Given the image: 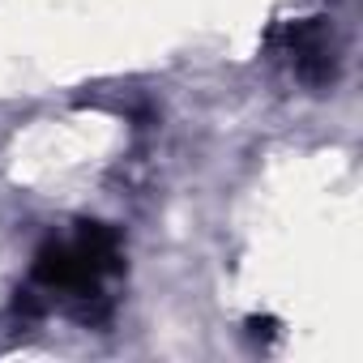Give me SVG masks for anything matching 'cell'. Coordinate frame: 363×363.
I'll return each mask as SVG.
<instances>
[{
  "label": "cell",
  "mask_w": 363,
  "mask_h": 363,
  "mask_svg": "<svg viewBox=\"0 0 363 363\" xmlns=\"http://www.w3.org/2000/svg\"><path fill=\"white\" fill-rule=\"evenodd\" d=\"M124 274V240L107 223H77L65 235H48L30 261V282L18 299L22 312L39 316L48 303H65L77 320L94 325L107 316V282Z\"/></svg>",
  "instance_id": "1"
},
{
  "label": "cell",
  "mask_w": 363,
  "mask_h": 363,
  "mask_svg": "<svg viewBox=\"0 0 363 363\" xmlns=\"http://www.w3.org/2000/svg\"><path fill=\"white\" fill-rule=\"evenodd\" d=\"M269 48L291 69V77H299L303 86H325L333 77V43H329V30L316 18L278 26L269 35Z\"/></svg>",
  "instance_id": "2"
}]
</instances>
